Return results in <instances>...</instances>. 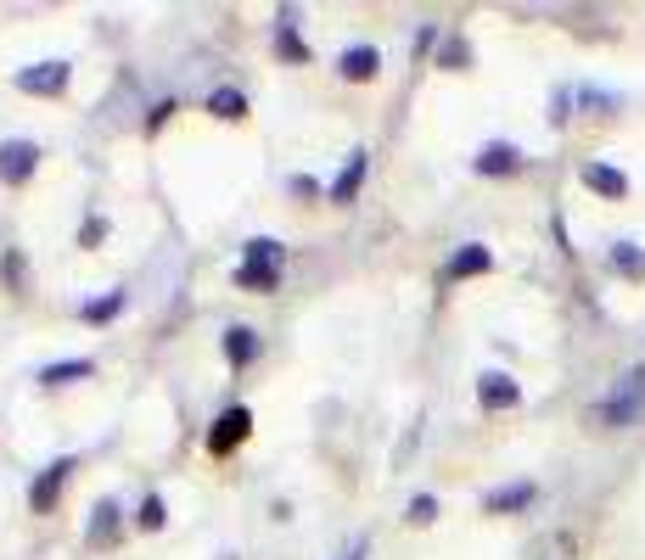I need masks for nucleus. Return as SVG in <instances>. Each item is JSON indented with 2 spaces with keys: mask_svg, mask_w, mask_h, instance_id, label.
<instances>
[{
  "mask_svg": "<svg viewBox=\"0 0 645 560\" xmlns=\"http://www.w3.org/2000/svg\"><path fill=\"white\" fill-rule=\"evenodd\" d=\"M640 415H645V364H640V370H629V376H623V387H617L612 398L595 409V420H601V426H629V420H640Z\"/></svg>",
  "mask_w": 645,
  "mask_h": 560,
  "instance_id": "nucleus-1",
  "label": "nucleus"
},
{
  "mask_svg": "<svg viewBox=\"0 0 645 560\" xmlns=\"http://www.w3.org/2000/svg\"><path fill=\"white\" fill-rule=\"evenodd\" d=\"M236 280L270 292L275 280H281V241H247V258H242V269H236Z\"/></svg>",
  "mask_w": 645,
  "mask_h": 560,
  "instance_id": "nucleus-2",
  "label": "nucleus"
},
{
  "mask_svg": "<svg viewBox=\"0 0 645 560\" xmlns=\"http://www.w3.org/2000/svg\"><path fill=\"white\" fill-rule=\"evenodd\" d=\"M34 163H40V146L34 140H6L0 146V180L6 185H23L34 174Z\"/></svg>",
  "mask_w": 645,
  "mask_h": 560,
  "instance_id": "nucleus-3",
  "label": "nucleus"
},
{
  "mask_svg": "<svg viewBox=\"0 0 645 560\" xmlns=\"http://www.w3.org/2000/svg\"><path fill=\"white\" fill-rule=\"evenodd\" d=\"M247 432H253V415H247L242 404H230L225 415L214 420V432H208V448H214V454H230V448L242 443Z\"/></svg>",
  "mask_w": 645,
  "mask_h": 560,
  "instance_id": "nucleus-4",
  "label": "nucleus"
},
{
  "mask_svg": "<svg viewBox=\"0 0 645 560\" xmlns=\"http://www.w3.org/2000/svg\"><path fill=\"white\" fill-rule=\"evenodd\" d=\"M17 90H29V96H62V90H68V62L23 68V73H17Z\"/></svg>",
  "mask_w": 645,
  "mask_h": 560,
  "instance_id": "nucleus-5",
  "label": "nucleus"
},
{
  "mask_svg": "<svg viewBox=\"0 0 645 560\" xmlns=\"http://www.w3.org/2000/svg\"><path fill=\"white\" fill-rule=\"evenodd\" d=\"M68 471H73V460L45 465V476H40V482H34V488H29V504H34V510H40V516H45V510H51V504H57V493H62V482H68Z\"/></svg>",
  "mask_w": 645,
  "mask_h": 560,
  "instance_id": "nucleus-6",
  "label": "nucleus"
},
{
  "mask_svg": "<svg viewBox=\"0 0 645 560\" xmlns=\"http://www.w3.org/2000/svg\"><path fill=\"white\" fill-rule=\"evenodd\" d=\"M477 398H483V409H516L522 404V387L511 376H483L477 381Z\"/></svg>",
  "mask_w": 645,
  "mask_h": 560,
  "instance_id": "nucleus-7",
  "label": "nucleus"
},
{
  "mask_svg": "<svg viewBox=\"0 0 645 560\" xmlns=\"http://www.w3.org/2000/svg\"><path fill=\"white\" fill-rule=\"evenodd\" d=\"M578 174H584V185L589 191H601V196H629V174H617V168H606V163H584L578 168Z\"/></svg>",
  "mask_w": 645,
  "mask_h": 560,
  "instance_id": "nucleus-8",
  "label": "nucleus"
},
{
  "mask_svg": "<svg viewBox=\"0 0 645 560\" xmlns=\"http://www.w3.org/2000/svg\"><path fill=\"white\" fill-rule=\"evenodd\" d=\"M494 264V252L488 247H477V241H466V247L449 258V280H466V275H483V269Z\"/></svg>",
  "mask_w": 645,
  "mask_h": 560,
  "instance_id": "nucleus-9",
  "label": "nucleus"
},
{
  "mask_svg": "<svg viewBox=\"0 0 645 560\" xmlns=\"http://www.w3.org/2000/svg\"><path fill=\"white\" fill-rule=\"evenodd\" d=\"M118 521H124V516H118V504H113V499H101V504H96V521H90V544L107 549V544L118 538Z\"/></svg>",
  "mask_w": 645,
  "mask_h": 560,
  "instance_id": "nucleus-10",
  "label": "nucleus"
},
{
  "mask_svg": "<svg viewBox=\"0 0 645 560\" xmlns=\"http://www.w3.org/2000/svg\"><path fill=\"white\" fill-rule=\"evenodd\" d=\"M376 68H382V56H376L371 45H354V51H343V79H371Z\"/></svg>",
  "mask_w": 645,
  "mask_h": 560,
  "instance_id": "nucleus-11",
  "label": "nucleus"
},
{
  "mask_svg": "<svg viewBox=\"0 0 645 560\" xmlns=\"http://www.w3.org/2000/svg\"><path fill=\"white\" fill-rule=\"evenodd\" d=\"M253 353H258V336L247 331V325L225 331V359H230V364H253Z\"/></svg>",
  "mask_w": 645,
  "mask_h": 560,
  "instance_id": "nucleus-12",
  "label": "nucleus"
},
{
  "mask_svg": "<svg viewBox=\"0 0 645 560\" xmlns=\"http://www.w3.org/2000/svg\"><path fill=\"white\" fill-rule=\"evenodd\" d=\"M90 370H96L90 359H62V364H51V370H45L40 381H45V387H68V381H85Z\"/></svg>",
  "mask_w": 645,
  "mask_h": 560,
  "instance_id": "nucleus-13",
  "label": "nucleus"
},
{
  "mask_svg": "<svg viewBox=\"0 0 645 560\" xmlns=\"http://www.w3.org/2000/svg\"><path fill=\"white\" fill-rule=\"evenodd\" d=\"M359 180H365V157H348V168H343V174H337V180H331V202H348V196H354L359 191Z\"/></svg>",
  "mask_w": 645,
  "mask_h": 560,
  "instance_id": "nucleus-14",
  "label": "nucleus"
},
{
  "mask_svg": "<svg viewBox=\"0 0 645 560\" xmlns=\"http://www.w3.org/2000/svg\"><path fill=\"white\" fill-rule=\"evenodd\" d=\"M533 499V482H516V488H494V493H488V510H494V516H500V510H522V504H528Z\"/></svg>",
  "mask_w": 645,
  "mask_h": 560,
  "instance_id": "nucleus-15",
  "label": "nucleus"
},
{
  "mask_svg": "<svg viewBox=\"0 0 645 560\" xmlns=\"http://www.w3.org/2000/svg\"><path fill=\"white\" fill-rule=\"evenodd\" d=\"M275 56H287V62H309V45L292 34V12H281V40H275Z\"/></svg>",
  "mask_w": 645,
  "mask_h": 560,
  "instance_id": "nucleus-16",
  "label": "nucleus"
},
{
  "mask_svg": "<svg viewBox=\"0 0 645 560\" xmlns=\"http://www.w3.org/2000/svg\"><path fill=\"white\" fill-rule=\"evenodd\" d=\"M612 269H617V275H645V252L634 247V241H617V247H612Z\"/></svg>",
  "mask_w": 645,
  "mask_h": 560,
  "instance_id": "nucleus-17",
  "label": "nucleus"
},
{
  "mask_svg": "<svg viewBox=\"0 0 645 560\" xmlns=\"http://www.w3.org/2000/svg\"><path fill=\"white\" fill-rule=\"evenodd\" d=\"M477 168H483V174H511V168H516V146H483Z\"/></svg>",
  "mask_w": 645,
  "mask_h": 560,
  "instance_id": "nucleus-18",
  "label": "nucleus"
},
{
  "mask_svg": "<svg viewBox=\"0 0 645 560\" xmlns=\"http://www.w3.org/2000/svg\"><path fill=\"white\" fill-rule=\"evenodd\" d=\"M208 112H219V118H242L247 96H242V90H214V96H208Z\"/></svg>",
  "mask_w": 645,
  "mask_h": 560,
  "instance_id": "nucleus-19",
  "label": "nucleus"
},
{
  "mask_svg": "<svg viewBox=\"0 0 645 560\" xmlns=\"http://www.w3.org/2000/svg\"><path fill=\"white\" fill-rule=\"evenodd\" d=\"M118 308H124V292H107V297H96V303H85L79 314H85V320H113Z\"/></svg>",
  "mask_w": 645,
  "mask_h": 560,
  "instance_id": "nucleus-20",
  "label": "nucleus"
},
{
  "mask_svg": "<svg viewBox=\"0 0 645 560\" xmlns=\"http://www.w3.org/2000/svg\"><path fill=\"white\" fill-rule=\"evenodd\" d=\"M163 521H169V516H163V499H146V504H141V527H152V532H158Z\"/></svg>",
  "mask_w": 645,
  "mask_h": 560,
  "instance_id": "nucleus-21",
  "label": "nucleus"
},
{
  "mask_svg": "<svg viewBox=\"0 0 645 560\" xmlns=\"http://www.w3.org/2000/svg\"><path fill=\"white\" fill-rule=\"evenodd\" d=\"M438 516V499H432V493H421L416 504H410V521H432Z\"/></svg>",
  "mask_w": 645,
  "mask_h": 560,
  "instance_id": "nucleus-22",
  "label": "nucleus"
},
{
  "mask_svg": "<svg viewBox=\"0 0 645 560\" xmlns=\"http://www.w3.org/2000/svg\"><path fill=\"white\" fill-rule=\"evenodd\" d=\"M101 236H107V224H101V219H90V224H85V236H79V241L90 247V241H101Z\"/></svg>",
  "mask_w": 645,
  "mask_h": 560,
  "instance_id": "nucleus-23",
  "label": "nucleus"
},
{
  "mask_svg": "<svg viewBox=\"0 0 645 560\" xmlns=\"http://www.w3.org/2000/svg\"><path fill=\"white\" fill-rule=\"evenodd\" d=\"M337 560H365V544H354L348 555H337Z\"/></svg>",
  "mask_w": 645,
  "mask_h": 560,
  "instance_id": "nucleus-24",
  "label": "nucleus"
}]
</instances>
